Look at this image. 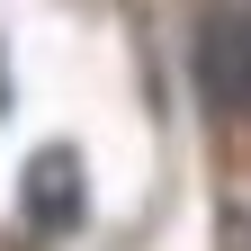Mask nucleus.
<instances>
[{"instance_id":"f257e3e1","label":"nucleus","mask_w":251,"mask_h":251,"mask_svg":"<svg viewBox=\"0 0 251 251\" xmlns=\"http://www.w3.org/2000/svg\"><path fill=\"white\" fill-rule=\"evenodd\" d=\"M198 90L215 117H251V9H215L198 27Z\"/></svg>"},{"instance_id":"f03ea898","label":"nucleus","mask_w":251,"mask_h":251,"mask_svg":"<svg viewBox=\"0 0 251 251\" xmlns=\"http://www.w3.org/2000/svg\"><path fill=\"white\" fill-rule=\"evenodd\" d=\"M18 215L36 233H72L81 215H90V179H81V152L72 144H45L36 162L18 171Z\"/></svg>"}]
</instances>
